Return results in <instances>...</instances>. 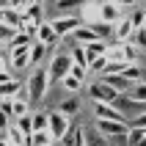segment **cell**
Segmentation results:
<instances>
[{"instance_id":"obj_33","label":"cell","mask_w":146,"mask_h":146,"mask_svg":"<svg viewBox=\"0 0 146 146\" xmlns=\"http://www.w3.org/2000/svg\"><path fill=\"white\" fill-rule=\"evenodd\" d=\"M74 6H83V0H58V11L69 14V8H74Z\"/></svg>"},{"instance_id":"obj_2","label":"cell","mask_w":146,"mask_h":146,"mask_svg":"<svg viewBox=\"0 0 146 146\" xmlns=\"http://www.w3.org/2000/svg\"><path fill=\"white\" fill-rule=\"evenodd\" d=\"M72 55H69V50H66V52H58V55H52V61H50V80L52 83H61L66 77V74L72 72Z\"/></svg>"},{"instance_id":"obj_10","label":"cell","mask_w":146,"mask_h":146,"mask_svg":"<svg viewBox=\"0 0 146 146\" xmlns=\"http://www.w3.org/2000/svg\"><path fill=\"white\" fill-rule=\"evenodd\" d=\"M119 19H124V6H119V3H110V0H102V22L113 28Z\"/></svg>"},{"instance_id":"obj_16","label":"cell","mask_w":146,"mask_h":146,"mask_svg":"<svg viewBox=\"0 0 146 146\" xmlns=\"http://www.w3.org/2000/svg\"><path fill=\"white\" fill-rule=\"evenodd\" d=\"M25 146H55V138H52L50 130H39V132H33L31 138H28Z\"/></svg>"},{"instance_id":"obj_26","label":"cell","mask_w":146,"mask_h":146,"mask_svg":"<svg viewBox=\"0 0 146 146\" xmlns=\"http://www.w3.org/2000/svg\"><path fill=\"white\" fill-rule=\"evenodd\" d=\"M121 74H124L130 83H141V80H143V72H141V66H138V64H127V69H124Z\"/></svg>"},{"instance_id":"obj_19","label":"cell","mask_w":146,"mask_h":146,"mask_svg":"<svg viewBox=\"0 0 146 146\" xmlns=\"http://www.w3.org/2000/svg\"><path fill=\"white\" fill-rule=\"evenodd\" d=\"M3 138H6L11 146H25V143H28V138L22 135V130H19L17 124H11V127H8V130L3 132Z\"/></svg>"},{"instance_id":"obj_14","label":"cell","mask_w":146,"mask_h":146,"mask_svg":"<svg viewBox=\"0 0 146 146\" xmlns=\"http://www.w3.org/2000/svg\"><path fill=\"white\" fill-rule=\"evenodd\" d=\"M102 80H105L108 86H113L119 94H130V88L135 86V83H130L124 74H102Z\"/></svg>"},{"instance_id":"obj_21","label":"cell","mask_w":146,"mask_h":146,"mask_svg":"<svg viewBox=\"0 0 146 146\" xmlns=\"http://www.w3.org/2000/svg\"><path fill=\"white\" fill-rule=\"evenodd\" d=\"M127 99H132V102H138V105H146V80L135 83L130 88V94H127Z\"/></svg>"},{"instance_id":"obj_25","label":"cell","mask_w":146,"mask_h":146,"mask_svg":"<svg viewBox=\"0 0 146 146\" xmlns=\"http://www.w3.org/2000/svg\"><path fill=\"white\" fill-rule=\"evenodd\" d=\"M39 130H50V113H41V110L33 113V132Z\"/></svg>"},{"instance_id":"obj_40","label":"cell","mask_w":146,"mask_h":146,"mask_svg":"<svg viewBox=\"0 0 146 146\" xmlns=\"http://www.w3.org/2000/svg\"><path fill=\"white\" fill-rule=\"evenodd\" d=\"M138 3H141V0H124L121 6H130V8H138Z\"/></svg>"},{"instance_id":"obj_1","label":"cell","mask_w":146,"mask_h":146,"mask_svg":"<svg viewBox=\"0 0 146 146\" xmlns=\"http://www.w3.org/2000/svg\"><path fill=\"white\" fill-rule=\"evenodd\" d=\"M50 69L47 66H36V69H31V74H28V91H31V102H41V99L47 97L50 91Z\"/></svg>"},{"instance_id":"obj_46","label":"cell","mask_w":146,"mask_h":146,"mask_svg":"<svg viewBox=\"0 0 146 146\" xmlns=\"http://www.w3.org/2000/svg\"><path fill=\"white\" fill-rule=\"evenodd\" d=\"M55 146H61V143H55Z\"/></svg>"},{"instance_id":"obj_42","label":"cell","mask_w":146,"mask_h":146,"mask_svg":"<svg viewBox=\"0 0 146 146\" xmlns=\"http://www.w3.org/2000/svg\"><path fill=\"white\" fill-rule=\"evenodd\" d=\"M83 3H102V0H83Z\"/></svg>"},{"instance_id":"obj_15","label":"cell","mask_w":146,"mask_h":146,"mask_svg":"<svg viewBox=\"0 0 146 146\" xmlns=\"http://www.w3.org/2000/svg\"><path fill=\"white\" fill-rule=\"evenodd\" d=\"M61 146H86V127H72L69 135L61 141Z\"/></svg>"},{"instance_id":"obj_44","label":"cell","mask_w":146,"mask_h":146,"mask_svg":"<svg viewBox=\"0 0 146 146\" xmlns=\"http://www.w3.org/2000/svg\"><path fill=\"white\" fill-rule=\"evenodd\" d=\"M0 3H3V6H8V0H0Z\"/></svg>"},{"instance_id":"obj_45","label":"cell","mask_w":146,"mask_h":146,"mask_svg":"<svg viewBox=\"0 0 146 146\" xmlns=\"http://www.w3.org/2000/svg\"><path fill=\"white\" fill-rule=\"evenodd\" d=\"M143 31H146V22H143Z\"/></svg>"},{"instance_id":"obj_9","label":"cell","mask_w":146,"mask_h":146,"mask_svg":"<svg viewBox=\"0 0 146 146\" xmlns=\"http://www.w3.org/2000/svg\"><path fill=\"white\" fill-rule=\"evenodd\" d=\"M8 64H11L14 72H25V69H31V47H17V50H11Z\"/></svg>"},{"instance_id":"obj_41","label":"cell","mask_w":146,"mask_h":146,"mask_svg":"<svg viewBox=\"0 0 146 146\" xmlns=\"http://www.w3.org/2000/svg\"><path fill=\"white\" fill-rule=\"evenodd\" d=\"M0 146H11V143H8V141H6V138H0Z\"/></svg>"},{"instance_id":"obj_17","label":"cell","mask_w":146,"mask_h":146,"mask_svg":"<svg viewBox=\"0 0 146 146\" xmlns=\"http://www.w3.org/2000/svg\"><path fill=\"white\" fill-rule=\"evenodd\" d=\"M105 58H108V64H127V55H124V44H110L108 47V52H105Z\"/></svg>"},{"instance_id":"obj_23","label":"cell","mask_w":146,"mask_h":146,"mask_svg":"<svg viewBox=\"0 0 146 146\" xmlns=\"http://www.w3.org/2000/svg\"><path fill=\"white\" fill-rule=\"evenodd\" d=\"M31 44H33V39H31V36H28L25 31L14 33V39L8 41V47H11V50H17V47H31Z\"/></svg>"},{"instance_id":"obj_24","label":"cell","mask_w":146,"mask_h":146,"mask_svg":"<svg viewBox=\"0 0 146 146\" xmlns=\"http://www.w3.org/2000/svg\"><path fill=\"white\" fill-rule=\"evenodd\" d=\"M127 19L132 22V28H135V31H141V28H143V22H146V11H143V8H132L130 14H127Z\"/></svg>"},{"instance_id":"obj_28","label":"cell","mask_w":146,"mask_h":146,"mask_svg":"<svg viewBox=\"0 0 146 146\" xmlns=\"http://www.w3.org/2000/svg\"><path fill=\"white\" fill-rule=\"evenodd\" d=\"M61 86H64V91H69V94H74V91L83 88V80H77L74 74H66L64 80H61Z\"/></svg>"},{"instance_id":"obj_13","label":"cell","mask_w":146,"mask_h":146,"mask_svg":"<svg viewBox=\"0 0 146 146\" xmlns=\"http://www.w3.org/2000/svg\"><path fill=\"white\" fill-rule=\"evenodd\" d=\"M113 36L119 44H127V41H132V36H135V28H132V22L124 17V19H119V22L113 25Z\"/></svg>"},{"instance_id":"obj_36","label":"cell","mask_w":146,"mask_h":146,"mask_svg":"<svg viewBox=\"0 0 146 146\" xmlns=\"http://www.w3.org/2000/svg\"><path fill=\"white\" fill-rule=\"evenodd\" d=\"M132 41L138 44V47H146V31L141 28V31H135V36H132Z\"/></svg>"},{"instance_id":"obj_30","label":"cell","mask_w":146,"mask_h":146,"mask_svg":"<svg viewBox=\"0 0 146 146\" xmlns=\"http://www.w3.org/2000/svg\"><path fill=\"white\" fill-rule=\"evenodd\" d=\"M105 69H108V58H105V55L88 64V74H99V77H102V74H105Z\"/></svg>"},{"instance_id":"obj_34","label":"cell","mask_w":146,"mask_h":146,"mask_svg":"<svg viewBox=\"0 0 146 146\" xmlns=\"http://www.w3.org/2000/svg\"><path fill=\"white\" fill-rule=\"evenodd\" d=\"M14 33L17 31H11V28H6V25H0V44H8V41L14 39Z\"/></svg>"},{"instance_id":"obj_35","label":"cell","mask_w":146,"mask_h":146,"mask_svg":"<svg viewBox=\"0 0 146 146\" xmlns=\"http://www.w3.org/2000/svg\"><path fill=\"white\" fill-rule=\"evenodd\" d=\"M8 127H11V116H8L6 110H0V132H6Z\"/></svg>"},{"instance_id":"obj_37","label":"cell","mask_w":146,"mask_h":146,"mask_svg":"<svg viewBox=\"0 0 146 146\" xmlns=\"http://www.w3.org/2000/svg\"><path fill=\"white\" fill-rule=\"evenodd\" d=\"M11 80H17L14 72H11V69H3V72H0V86H3V83H11Z\"/></svg>"},{"instance_id":"obj_32","label":"cell","mask_w":146,"mask_h":146,"mask_svg":"<svg viewBox=\"0 0 146 146\" xmlns=\"http://www.w3.org/2000/svg\"><path fill=\"white\" fill-rule=\"evenodd\" d=\"M69 74H74L77 80H86L88 77V66H80V64H72V72Z\"/></svg>"},{"instance_id":"obj_6","label":"cell","mask_w":146,"mask_h":146,"mask_svg":"<svg viewBox=\"0 0 146 146\" xmlns=\"http://www.w3.org/2000/svg\"><path fill=\"white\" fill-rule=\"evenodd\" d=\"M69 130H72V124H69V119H66L61 110H50V132H52V138H55V143H61V141L69 135Z\"/></svg>"},{"instance_id":"obj_27","label":"cell","mask_w":146,"mask_h":146,"mask_svg":"<svg viewBox=\"0 0 146 146\" xmlns=\"http://www.w3.org/2000/svg\"><path fill=\"white\" fill-rule=\"evenodd\" d=\"M17 127L22 130V135H25V138H31V135H33V113L22 116V119H17Z\"/></svg>"},{"instance_id":"obj_39","label":"cell","mask_w":146,"mask_h":146,"mask_svg":"<svg viewBox=\"0 0 146 146\" xmlns=\"http://www.w3.org/2000/svg\"><path fill=\"white\" fill-rule=\"evenodd\" d=\"M3 69H11V64H8V58L0 55V72H3Z\"/></svg>"},{"instance_id":"obj_31","label":"cell","mask_w":146,"mask_h":146,"mask_svg":"<svg viewBox=\"0 0 146 146\" xmlns=\"http://www.w3.org/2000/svg\"><path fill=\"white\" fill-rule=\"evenodd\" d=\"M36 3H39V0H8V6L14 8V11H19V14H25V11L33 8Z\"/></svg>"},{"instance_id":"obj_20","label":"cell","mask_w":146,"mask_h":146,"mask_svg":"<svg viewBox=\"0 0 146 146\" xmlns=\"http://www.w3.org/2000/svg\"><path fill=\"white\" fill-rule=\"evenodd\" d=\"M58 110H61V113H64L66 119H72V116H77V113H80V99H77V97H69V99H64Z\"/></svg>"},{"instance_id":"obj_11","label":"cell","mask_w":146,"mask_h":146,"mask_svg":"<svg viewBox=\"0 0 146 146\" xmlns=\"http://www.w3.org/2000/svg\"><path fill=\"white\" fill-rule=\"evenodd\" d=\"M69 39H72L74 44H80V47H88L91 41L99 39V33H97V28H91V25H80V28H77Z\"/></svg>"},{"instance_id":"obj_7","label":"cell","mask_w":146,"mask_h":146,"mask_svg":"<svg viewBox=\"0 0 146 146\" xmlns=\"http://www.w3.org/2000/svg\"><path fill=\"white\" fill-rule=\"evenodd\" d=\"M94 119H105V121H127L124 113L110 102H94Z\"/></svg>"},{"instance_id":"obj_3","label":"cell","mask_w":146,"mask_h":146,"mask_svg":"<svg viewBox=\"0 0 146 146\" xmlns=\"http://www.w3.org/2000/svg\"><path fill=\"white\" fill-rule=\"evenodd\" d=\"M94 130L102 135V138H127L130 132V124L127 121H105V119H94Z\"/></svg>"},{"instance_id":"obj_22","label":"cell","mask_w":146,"mask_h":146,"mask_svg":"<svg viewBox=\"0 0 146 146\" xmlns=\"http://www.w3.org/2000/svg\"><path fill=\"white\" fill-rule=\"evenodd\" d=\"M19 88H22V83H19V80L3 83V86H0V99H14L17 94H19Z\"/></svg>"},{"instance_id":"obj_5","label":"cell","mask_w":146,"mask_h":146,"mask_svg":"<svg viewBox=\"0 0 146 146\" xmlns=\"http://www.w3.org/2000/svg\"><path fill=\"white\" fill-rule=\"evenodd\" d=\"M50 22H52V28H55L58 36L66 39V36H72V33L83 25V19L77 14H61V17H55V19H50Z\"/></svg>"},{"instance_id":"obj_4","label":"cell","mask_w":146,"mask_h":146,"mask_svg":"<svg viewBox=\"0 0 146 146\" xmlns=\"http://www.w3.org/2000/svg\"><path fill=\"white\" fill-rule=\"evenodd\" d=\"M88 94H91V99L94 102H110V105H116L119 102V91L113 88V86H108L105 80H97V83H91L88 86Z\"/></svg>"},{"instance_id":"obj_8","label":"cell","mask_w":146,"mask_h":146,"mask_svg":"<svg viewBox=\"0 0 146 146\" xmlns=\"http://www.w3.org/2000/svg\"><path fill=\"white\" fill-rule=\"evenodd\" d=\"M83 19V25H99L102 22V3H83L80 6V14H77Z\"/></svg>"},{"instance_id":"obj_18","label":"cell","mask_w":146,"mask_h":146,"mask_svg":"<svg viewBox=\"0 0 146 146\" xmlns=\"http://www.w3.org/2000/svg\"><path fill=\"white\" fill-rule=\"evenodd\" d=\"M47 50H50V47H44V44H39V41H33V44H31V69H36V66L44 64Z\"/></svg>"},{"instance_id":"obj_38","label":"cell","mask_w":146,"mask_h":146,"mask_svg":"<svg viewBox=\"0 0 146 146\" xmlns=\"http://www.w3.org/2000/svg\"><path fill=\"white\" fill-rule=\"evenodd\" d=\"M132 127H141V130H146V110L141 116H135V119H132Z\"/></svg>"},{"instance_id":"obj_12","label":"cell","mask_w":146,"mask_h":146,"mask_svg":"<svg viewBox=\"0 0 146 146\" xmlns=\"http://www.w3.org/2000/svg\"><path fill=\"white\" fill-rule=\"evenodd\" d=\"M61 39L55 33V28H52V22H41L39 31H36V41L39 44H44V47H55V41Z\"/></svg>"},{"instance_id":"obj_43","label":"cell","mask_w":146,"mask_h":146,"mask_svg":"<svg viewBox=\"0 0 146 146\" xmlns=\"http://www.w3.org/2000/svg\"><path fill=\"white\" fill-rule=\"evenodd\" d=\"M110 3H119V6H121V3H124V0H110Z\"/></svg>"},{"instance_id":"obj_29","label":"cell","mask_w":146,"mask_h":146,"mask_svg":"<svg viewBox=\"0 0 146 146\" xmlns=\"http://www.w3.org/2000/svg\"><path fill=\"white\" fill-rule=\"evenodd\" d=\"M124 55H127V64H135L141 58V47L135 41H127V44H124Z\"/></svg>"}]
</instances>
